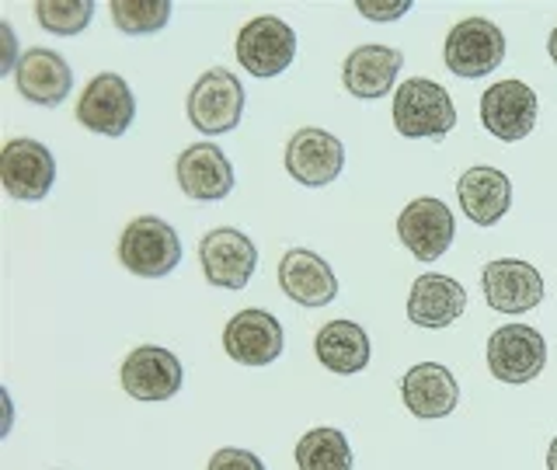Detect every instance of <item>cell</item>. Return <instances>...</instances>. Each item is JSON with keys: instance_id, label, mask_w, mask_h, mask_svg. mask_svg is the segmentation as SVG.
I'll return each instance as SVG.
<instances>
[{"instance_id": "7a4b0ae2", "label": "cell", "mask_w": 557, "mask_h": 470, "mask_svg": "<svg viewBox=\"0 0 557 470\" xmlns=\"http://www.w3.org/2000/svg\"><path fill=\"white\" fill-rule=\"evenodd\" d=\"M457 126V109L443 84L429 77H411L394 95V129L405 139H443Z\"/></svg>"}, {"instance_id": "cb8c5ba5", "label": "cell", "mask_w": 557, "mask_h": 470, "mask_svg": "<svg viewBox=\"0 0 557 470\" xmlns=\"http://www.w3.org/2000/svg\"><path fill=\"white\" fill-rule=\"evenodd\" d=\"M296 467L300 470H352V446L338 429H310L296 443Z\"/></svg>"}, {"instance_id": "603a6c76", "label": "cell", "mask_w": 557, "mask_h": 470, "mask_svg": "<svg viewBox=\"0 0 557 470\" xmlns=\"http://www.w3.org/2000/svg\"><path fill=\"white\" fill-rule=\"evenodd\" d=\"M313 352L324 370L352 376L370 366V335L356 321H327L313 338Z\"/></svg>"}, {"instance_id": "9a60e30c", "label": "cell", "mask_w": 557, "mask_h": 470, "mask_svg": "<svg viewBox=\"0 0 557 470\" xmlns=\"http://www.w3.org/2000/svg\"><path fill=\"white\" fill-rule=\"evenodd\" d=\"M345 168V147L327 129H296L286 144V171L307 188L331 185Z\"/></svg>"}, {"instance_id": "52a82bcc", "label": "cell", "mask_w": 557, "mask_h": 470, "mask_svg": "<svg viewBox=\"0 0 557 470\" xmlns=\"http://www.w3.org/2000/svg\"><path fill=\"white\" fill-rule=\"evenodd\" d=\"M199 261L209 286L244 289L258 269V248L248 234L234 231V226H216L199 240Z\"/></svg>"}, {"instance_id": "e0dca14e", "label": "cell", "mask_w": 557, "mask_h": 470, "mask_svg": "<svg viewBox=\"0 0 557 470\" xmlns=\"http://www.w3.org/2000/svg\"><path fill=\"white\" fill-rule=\"evenodd\" d=\"M278 286L300 307H327L338 296V279L327 261L310 248H289L278 258Z\"/></svg>"}, {"instance_id": "277c9868", "label": "cell", "mask_w": 557, "mask_h": 470, "mask_svg": "<svg viewBox=\"0 0 557 470\" xmlns=\"http://www.w3.org/2000/svg\"><path fill=\"white\" fill-rule=\"evenodd\" d=\"M244 115V84L231 70L213 66L188 91V122L202 136H223L237 129Z\"/></svg>"}, {"instance_id": "8992f818", "label": "cell", "mask_w": 557, "mask_h": 470, "mask_svg": "<svg viewBox=\"0 0 557 470\" xmlns=\"http://www.w3.org/2000/svg\"><path fill=\"white\" fill-rule=\"evenodd\" d=\"M0 178L17 202H42L57 185V161L39 139H8L0 150Z\"/></svg>"}, {"instance_id": "4316f807", "label": "cell", "mask_w": 557, "mask_h": 470, "mask_svg": "<svg viewBox=\"0 0 557 470\" xmlns=\"http://www.w3.org/2000/svg\"><path fill=\"white\" fill-rule=\"evenodd\" d=\"M206 470H265L258 453L251 449H237V446H223L213 453V460H209Z\"/></svg>"}, {"instance_id": "ffe728a7", "label": "cell", "mask_w": 557, "mask_h": 470, "mask_svg": "<svg viewBox=\"0 0 557 470\" xmlns=\"http://www.w3.org/2000/svg\"><path fill=\"white\" fill-rule=\"evenodd\" d=\"M400 397L414 418H446L460 405V387L443 362H418L400 380Z\"/></svg>"}, {"instance_id": "4fadbf2b", "label": "cell", "mask_w": 557, "mask_h": 470, "mask_svg": "<svg viewBox=\"0 0 557 470\" xmlns=\"http://www.w3.org/2000/svg\"><path fill=\"white\" fill-rule=\"evenodd\" d=\"M182 362L171 348L139 345L122 362V391L136 400H168L182 391Z\"/></svg>"}, {"instance_id": "30bf717a", "label": "cell", "mask_w": 557, "mask_h": 470, "mask_svg": "<svg viewBox=\"0 0 557 470\" xmlns=\"http://www.w3.org/2000/svg\"><path fill=\"white\" fill-rule=\"evenodd\" d=\"M481 122L484 129L516 144L527 139L536 126V91L527 81H498L481 95Z\"/></svg>"}, {"instance_id": "f1b7e54d", "label": "cell", "mask_w": 557, "mask_h": 470, "mask_svg": "<svg viewBox=\"0 0 557 470\" xmlns=\"http://www.w3.org/2000/svg\"><path fill=\"white\" fill-rule=\"evenodd\" d=\"M547 470H557V435L550 440V449H547Z\"/></svg>"}, {"instance_id": "44dd1931", "label": "cell", "mask_w": 557, "mask_h": 470, "mask_svg": "<svg viewBox=\"0 0 557 470\" xmlns=\"http://www.w3.org/2000/svg\"><path fill=\"white\" fill-rule=\"evenodd\" d=\"M457 196H460V206L470 223L495 226L512 206V182H509V174L498 168L474 164L460 174Z\"/></svg>"}, {"instance_id": "d4e9b609", "label": "cell", "mask_w": 557, "mask_h": 470, "mask_svg": "<svg viewBox=\"0 0 557 470\" xmlns=\"http://www.w3.org/2000/svg\"><path fill=\"white\" fill-rule=\"evenodd\" d=\"M171 0H112V22L126 35H153L168 25Z\"/></svg>"}, {"instance_id": "5bb4252c", "label": "cell", "mask_w": 557, "mask_h": 470, "mask_svg": "<svg viewBox=\"0 0 557 470\" xmlns=\"http://www.w3.org/2000/svg\"><path fill=\"white\" fill-rule=\"evenodd\" d=\"M283 324H278L269 310H240L223 327V348L226 356L240 366H269L283 356Z\"/></svg>"}, {"instance_id": "8fae6325", "label": "cell", "mask_w": 557, "mask_h": 470, "mask_svg": "<svg viewBox=\"0 0 557 470\" xmlns=\"http://www.w3.org/2000/svg\"><path fill=\"white\" fill-rule=\"evenodd\" d=\"M397 237L418 261H435L449 251L453 237H457V220H453L449 206L440 199H414L397 217Z\"/></svg>"}, {"instance_id": "5b68a950", "label": "cell", "mask_w": 557, "mask_h": 470, "mask_svg": "<svg viewBox=\"0 0 557 470\" xmlns=\"http://www.w3.org/2000/svg\"><path fill=\"white\" fill-rule=\"evenodd\" d=\"M443 60L463 81L487 77L505 60V35L487 17H467V22L453 25V32L446 35Z\"/></svg>"}, {"instance_id": "83f0119b", "label": "cell", "mask_w": 557, "mask_h": 470, "mask_svg": "<svg viewBox=\"0 0 557 470\" xmlns=\"http://www.w3.org/2000/svg\"><path fill=\"white\" fill-rule=\"evenodd\" d=\"M356 11L362 17H370V22H394V17L408 14L411 4H408V0H397V4H370V0H359Z\"/></svg>"}, {"instance_id": "7402d4cb", "label": "cell", "mask_w": 557, "mask_h": 470, "mask_svg": "<svg viewBox=\"0 0 557 470\" xmlns=\"http://www.w3.org/2000/svg\"><path fill=\"white\" fill-rule=\"evenodd\" d=\"M400 66H405V52L391 46H359L345 57L342 81L348 95L362 101H376L394 87Z\"/></svg>"}, {"instance_id": "f546056e", "label": "cell", "mask_w": 557, "mask_h": 470, "mask_svg": "<svg viewBox=\"0 0 557 470\" xmlns=\"http://www.w3.org/2000/svg\"><path fill=\"white\" fill-rule=\"evenodd\" d=\"M547 52H550V60L557 63V28L550 32V39H547Z\"/></svg>"}, {"instance_id": "d6986e66", "label": "cell", "mask_w": 557, "mask_h": 470, "mask_svg": "<svg viewBox=\"0 0 557 470\" xmlns=\"http://www.w3.org/2000/svg\"><path fill=\"white\" fill-rule=\"evenodd\" d=\"M174 171L182 191L196 202H220L234 191V168L216 144H191Z\"/></svg>"}, {"instance_id": "6da1fadb", "label": "cell", "mask_w": 557, "mask_h": 470, "mask_svg": "<svg viewBox=\"0 0 557 470\" xmlns=\"http://www.w3.org/2000/svg\"><path fill=\"white\" fill-rule=\"evenodd\" d=\"M119 261L139 279H164L182 265V237L161 217H136L119 237Z\"/></svg>"}, {"instance_id": "7c38bea8", "label": "cell", "mask_w": 557, "mask_h": 470, "mask_svg": "<svg viewBox=\"0 0 557 470\" xmlns=\"http://www.w3.org/2000/svg\"><path fill=\"white\" fill-rule=\"evenodd\" d=\"M481 289L492 310L502 313H527L544 300V275L530 261L519 258H498L487 261L481 272Z\"/></svg>"}, {"instance_id": "3957f363", "label": "cell", "mask_w": 557, "mask_h": 470, "mask_svg": "<svg viewBox=\"0 0 557 470\" xmlns=\"http://www.w3.org/2000/svg\"><path fill=\"white\" fill-rule=\"evenodd\" d=\"M547 366V342L530 324H505L487 338V370L505 387H522Z\"/></svg>"}, {"instance_id": "2e32d148", "label": "cell", "mask_w": 557, "mask_h": 470, "mask_svg": "<svg viewBox=\"0 0 557 470\" xmlns=\"http://www.w3.org/2000/svg\"><path fill=\"white\" fill-rule=\"evenodd\" d=\"M14 84H17V95L28 98L32 104L57 109V104L66 101L70 87H74V70H70V63L60 57V52L35 46L17 57Z\"/></svg>"}, {"instance_id": "ac0fdd59", "label": "cell", "mask_w": 557, "mask_h": 470, "mask_svg": "<svg viewBox=\"0 0 557 470\" xmlns=\"http://www.w3.org/2000/svg\"><path fill=\"white\" fill-rule=\"evenodd\" d=\"M467 310V289L443 272L418 275L408 293V318L425 331H443Z\"/></svg>"}, {"instance_id": "9c48e42d", "label": "cell", "mask_w": 557, "mask_h": 470, "mask_svg": "<svg viewBox=\"0 0 557 470\" xmlns=\"http://www.w3.org/2000/svg\"><path fill=\"white\" fill-rule=\"evenodd\" d=\"M136 115V98L119 74H98L77 101V122L98 136H126Z\"/></svg>"}, {"instance_id": "ba28073f", "label": "cell", "mask_w": 557, "mask_h": 470, "mask_svg": "<svg viewBox=\"0 0 557 470\" xmlns=\"http://www.w3.org/2000/svg\"><path fill=\"white\" fill-rule=\"evenodd\" d=\"M296 57V32L283 17H255L237 32V63L251 77H278Z\"/></svg>"}, {"instance_id": "484cf974", "label": "cell", "mask_w": 557, "mask_h": 470, "mask_svg": "<svg viewBox=\"0 0 557 470\" xmlns=\"http://www.w3.org/2000/svg\"><path fill=\"white\" fill-rule=\"evenodd\" d=\"M35 17L52 35H81L95 17V0H39Z\"/></svg>"}]
</instances>
